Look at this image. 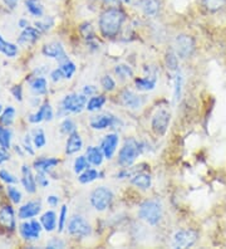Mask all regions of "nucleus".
Segmentation results:
<instances>
[{"mask_svg":"<svg viewBox=\"0 0 226 249\" xmlns=\"http://www.w3.org/2000/svg\"><path fill=\"white\" fill-rule=\"evenodd\" d=\"M25 6H27V10L30 16L35 17V18H42L44 14V8H43L40 0H25Z\"/></svg>","mask_w":226,"mask_h":249,"instance_id":"27","label":"nucleus"},{"mask_svg":"<svg viewBox=\"0 0 226 249\" xmlns=\"http://www.w3.org/2000/svg\"><path fill=\"white\" fill-rule=\"evenodd\" d=\"M0 52L3 53L4 55H6V57L14 58L18 55L19 49L18 46H15V44L10 42H6L3 36H0Z\"/></svg>","mask_w":226,"mask_h":249,"instance_id":"28","label":"nucleus"},{"mask_svg":"<svg viewBox=\"0 0 226 249\" xmlns=\"http://www.w3.org/2000/svg\"><path fill=\"white\" fill-rule=\"evenodd\" d=\"M4 4H5L6 6H9L10 9H14L15 6H17V3H18L19 0H3Z\"/></svg>","mask_w":226,"mask_h":249,"instance_id":"57","label":"nucleus"},{"mask_svg":"<svg viewBox=\"0 0 226 249\" xmlns=\"http://www.w3.org/2000/svg\"><path fill=\"white\" fill-rule=\"evenodd\" d=\"M33 139H32V136L30 135H27V136L24 137V143H23V149H24V151L27 152L28 155H32L33 156L34 154H35V151H34V149L35 147H33Z\"/></svg>","mask_w":226,"mask_h":249,"instance_id":"48","label":"nucleus"},{"mask_svg":"<svg viewBox=\"0 0 226 249\" xmlns=\"http://www.w3.org/2000/svg\"><path fill=\"white\" fill-rule=\"evenodd\" d=\"M15 119V108L13 106H8L4 108V111L0 115V124H3L5 127L12 126Z\"/></svg>","mask_w":226,"mask_h":249,"instance_id":"30","label":"nucleus"},{"mask_svg":"<svg viewBox=\"0 0 226 249\" xmlns=\"http://www.w3.org/2000/svg\"><path fill=\"white\" fill-rule=\"evenodd\" d=\"M101 85H102V87L104 91L111 92L116 89L115 79L112 78L111 76H103L102 79H101Z\"/></svg>","mask_w":226,"mask_h":249,"instance_id":"46","label":"nucleus"},{"mask_svg":"<svg viewBox=\"0 0 226 249\" xmlns=\"http://www.w3.org/2000/svg\"><path fill=\"white\" fill-rule=\"evenodd\" d=\"M10 146H12V131L0 124V147L8 151Z\"/></svg>","mask_w":226,"mask_h":249,"instance_id":"29","label":"nucleus"},{"mask_svg":"<svg viewBox=\"0 0 226 249\" xmlns=\"http://www.w3.org/2000/svg\"><path fill=\"white\" fill-rule=\"evenodd\" d=\"M175 52L176 55L181 59L190 58L195 52V40L192 36L186 34H180L175 39Z\"/></svg>","mask_w":226,"mask_h":249,"instance_id":"6","label":"nucleus"},{"mask_svg":"<svg viewBox=\"0 0 226 249\" xmlns=\"http://www.w3.org/2000/svg\"><path fill=\"white\" fill-rule=\"evenodd\" d=\"M42 229L43 225L40 223V220L38 222V220L32 219L30 222L21 223L20 227H19V234H20V237L24 240L32 242V240L39 239Z\"/></svg>","mask_w":226,"mask_h":249,"instance_id":"9","label":"nucleus"},{"mask_svg":"<svg viewBox=\"0 0 226 249\" xmlns=\"http://www.w3.org/2000/svg\"><path fill=\"white\" fill-rule=\"evenodd\" d=\"M170 121H171V115H170L169 111L158 109L154 115V117H152L151 127H152V130H154V132L157 136H163L167 128H169Z\"/></svg>","mask_w":226,"mask_h":249,"instance_id":"10","label":"nucleus"},{"mask_svg":"<svg viewBox=\"0 0 226 249\" xmlns=\"http://www.w3.org/2000/svg\"><path fill=\"white\" fill-rule=\"evenodd\" d=\"M6 194H8V197H9V200L13 204H20L21 199H23V195H21L20 190L18 188H15L14 185H8V188H6Z\"/></svg>","mask_w":226,"mask_h":249,"instance_id":"36","label":"nucleus"},{"mask_svg":"<svg viewBox=\"0 0 226 249\" xmlns=\"http://www.w3.org/2000/svg\"><path fill=\"white\" fill-rule=\"evenodd\" d=\"M98 177H100V174H98L97 170H94V169H86L83 173H81L78 180L82 184H89V182L94 181Z\"/></svg>","mask_w":226,"mask_h":249,"instance_id":"33","label":"nucleus"},{"mask_svg":"<svg viewBox=\"0 0 226 249\" xmlns=\"http://www.w3.org/2000/svg\"><path fill=\"white\" fill-rule=\"evenodd\" d=\"M104 104H105L104 96H93V97H90L89 101L87 102L86 109H88V111H90V112H94V111H98V109L102 108Z\"/></svg>","mask_w":226,"mask_h":249,"instance_id":"31","label":"nucleus"},{"mask_svg":"<svg viewBox=\"0 0 226 249\" xmlns=\"http://www.w3.org/2000/svg\"><path fill=\"white\" fill-rule=\"evenodd\" d=\"M67 220H68V208H67V205H63L60 208L59 218H58V231L59 233H62L66 228Z\"/></svg>","mask_w":226,"mask_h":249,"instance_id":"41","label":"nucleus"},{"mask_svg":"<svg viewBox=\"0 0 226 249\" xmlns=\"http://www.w3.org/2000/svg\"><path fill=\"white\" fill-rule=\"evenodd\" d=\"M181 89H182V76H181L180 73H177L175 78V92H174L175 102H177L181 98Z\"/></svg>","mask_w":226,"mask_h":249,"instance_id":"47","label":"nucleus"},{"mask_svg":"<svg viewBox=\"0 0 226 249\" xmlns=\"http://www.w3.org/2000/svg\"><path fill=\"white\" fill-rule=\"evenodd\" d=\"M87 96L78 93L67 94L60 102V107L58 109V116L70 115V113H81L87 106Z\"/></svg>","mask_w":226,"mask_h":249,"instance_id":"2","label":"nucleus"},{"mask_svg":"<svg viewBox=\"0 0 226 249\" xmlns=\"http://www.w3.org/2000/svg\"><path fill=\"white\" fill-rule=\"evenodd\" d=\"M4 111V107H3V105L0 104V115H1V112H3Z\"/></svg>","mask_w":226,"mask_h":249,"instance_id":"60","label":"nucleus"},{"mask_svg":"<svg viewBox=\"0 0 226 249\" xmlns=\"http://www.w3.org/2000/svg\"><path fill=\"white\" fill-rule=\"evenodd\" d=\"M0 180L3 182H5V184H8V185L18 184V179H17L13 174H10L9 171L5 170V169H1V170H0Z\"/></svg>","mask_w":226,"mask_h":249,"instance_id":"45","label":"nucleus"},{"mask_svg":"<svg viewBox=\"0 0 226 249\" xmlns=\"http://www.w3.org/2000/svg\"><path fill=\"white\" fill-rule=\"evenodd\" d=\"M64 247H66V243H64L63 240L58 239V238H52L48 243H47V248H51V249L64 248Z\"/></svg>","mask_w":226,"mask_h":249,"instance_id":"51","label":"nucleus"},{"mask_svg":"<svg viewBox=\"0 0 226 249\" xmlns=\"http://www.w3.org/2000/svg\"><path fill=\"white\" fill-rule=\"evenodd\" d=\"M40 223H42L44 231H55V228H57V214H55L53 210L45 212V213L40 216Z\"/></svg>","mask_w":226,"mask_h":249,"instance_id":"24","label":"nucleus"},{"mask_svg":"<svg viewBox=\"0 0 226 249\" xmlns=\"http://www.w3.org/2000/svg\"><path fill=\"white\" fill-rule=\"evenodd\" d=\"M35 180L38 186H40V188H47L49 184L48 178L45 177V173H43V171H38V173H36Z\"/></svg>","mask_w":226,"mask_h":249,"instance_id":"49","label":"nucleus"},{"mask_svg":"<svg viewBox=\"0 0 226 249\" xmlns=\"http://www.w3.org/2000/svg\"><path fill=\"white\" fill-rule=\"evenodd\" d=\"M83 146V141H82L81 135L74 131L73 134L68 135V140L66 143V152L68 155H73L75 152H78Z\"/></svg>","mask_w":226,"mask_h":249,"instance_id":"21","label":"nucleus"},{"mask_svg":"<svg viewBox=\"0 0 226 249\" xmlns=\"http://www.w3.org/2000/svg\"><path fill=\"white\" fill-rule=\"evenodd\" d=\"M162 205L158 200L151 199V200L143 201L139 205V216L150 225L158 224L161 222V219H162Z\"/></svg>","mask_w":226,"mask_h":249,"instance_id":"3","label":"nucleus"},{"mask_svg":"<svg viewBox=\"0 0 226 249\" xmlns=\"http://www.w3.org/2000/svg\"><path fill=\"white\" fill-rule=\"evenodd\" d=\"M47 203H48L52 208L57 207L58 204H59V197H58L57 195H49V196L47 197Z\"/></svg>","mask_w":226,"mask_h":249,"instance_id":"55","label":"nucleus"},{"mask_svg":"<svg viewBox=\"0 0 226 249\" xmlns=\"http://www.w3.org/2000/svg\"><path fill=\"white\" fill-rule=\"evenodd\" d=\"M139 5L147 17H156L161 10L160 0H139Z\"/></svg>","mask_w":226,"mask_h":249,"instance_id":"20","label":"nucleus"},{"mask_svg":"<svg viewBox=\"0 0 226 249\" xmlns=\"http://www.w3.org/2000/svg\"><path fill=\"white\" fill-rule=\"evenodd\" d=\"M30 91L35 96H44L48 92V83L43 76H36L30 81Z\"/></svg>","mask_w":226,"mask_h":249,"instance_id":"22","label":"nucleus"},{"mask_svg":"<svg viewBox=\"0 0 226 249\" xmlns=\"http://www.w3.org/2000/svg\"><path fill=\"white\" fill-rule=\"evenodd\" d=\"M166 66L170 71L175 72V71H178V59L176 53L169 52L166 54Z\"/></svg>","mask_w":226,"mask_h":249,"instance_id":"42","label":"nucleus"},{"mask_svg":"<svg viewBox=\"0 0 226 249\" xmlns=\"http://www.w3.org/2000/svg\"><path fill=\"white\" fill-rule=\"evenodd\" d=\"M139 152H141V145L139 141H136L135 139H127L118 154V164L123 167L131 166L136 159L139 158Z\"/></svg>","mask_w":226,"mask_h":249,"instance_id":"4","label":"nucleus"},{"mask_svg":"<svg viewBox=\"0 0 226 249\" xmlns=\"http://www.w3.org/2000/svg\"><path fill=\"white\" fill-rule=\"evenodd\" d=\"M157 82V74H150V76L145 77V78H135V85L137 89L139 91H152L156 87Z\"/></svg>","mask_w":226,"mask_h":249,"instance_id":"23","label":"nucleus"},{"mask_svg":"<svg viewBox=\"0 0 226 249\" xmlns=\"http://www.w3.org/2000/svg\"><path fill=\"white\" fill-rule=\"evenodd\" d=\"M28 121L30 122V124H40L42 121H45V105L43 104L42 106L39 107V109L36 111V112L32 113V115H29V117H28Z\"/></svg>","mask_w":226,"mask_h":249,"instance_id":"38","label":"nucleus"},{"mask_svg":"<svg viewBox=\"0 0 226 249\" xmlns=\"http://www.w3.org/2000/svg\"><path fill=\"white\" fill-rule=\"evenodd\" d=\"M118 141H120V137L117 134H109L103 139L102 143H101V150L103 151V155L105 159H112L115 155L116 149H117Z\"/></svg>","mask_w":226,"mask_h":249,"instance_id":"17","label":"nucleus"},{"mask_svg":"<svg viewBox=\"0 0 226 249\" xmlns=\"http://www.w3.org/2000/svg\"><path fill=\"white\" fill-rule=\"evenodd\" d=\"M81 34L83 36V38H85L86 40H88V43H90L92 40H94V38H96L93 28H92V25H90L89 23H85V24L81 25Z\"/></svg>","mask_w":226,"mask_h":249,"instance_id":"40","label":"nucleus"},{"mask_svg":"<svg viewBox=\"0 0 226 249\" xmlns=\"http://www.w3.org/2000/svg\"><path fill=\"white\" fill-rule=\"evenodd\" d=\"M115 73L117 74L120 78L124 79V78H131L133 77V71L130 66H127V64H118L115 67Z\"/></svg>","mask_w":226,"mask_h":249,"instance_id":"37","label":"nucleus"},{"mask_svg":"<svg viewBox=\"0 0 226 249\" xmlns=\"http://www.w3.org/2000/svg\"><path fill=\"white\" fill-rule=\"evenodd\" d=\"M60 70L63 71V74H64V79H70L72 78V76L74 74L75 70H77V67H75V64L73 63V62L68 61L66 62V63H62L59 66Z\"/></svg>","mask_w":226,"mask_h":249,"instance_id":"43","label":"nucleus"},{"mask_svg":"<svg viewBox=\"0 0 226 249\" xmlns=\"http://www.w3.org/2000/svg\"><path fill=\"white\" fill-rule=\"evenodd\" d=\"M202 5L209 12H217L226 5V0H201Z\"/></svg>","mask_w":226,"mask_h":249,"instance_id":"34","label":"nucleus"},{"mask_svg":"<svg viewBox=\"0 0 226 249\" xmlns=\"http://www.w3.org/2000/svg\"><path fill=\"white\" fill-rule=\"evenodd\" d=\"M9 160V154L6 152V150L1 149L0 147V165L3 164V162H5V161Z\"/></svg>","mask_w":226,"mask_h":249,"instance_id":"56","label":"nucleus"},{"mask_svg":"<svg viewBox=\"0 0 226 249\" xmlns=\"http://www.w3.org/2000/svg\"><path fill=\"white\" fill-rule=\"evenodd\" d=\"M42 54L44 55V57L53 58V59L59 62V64L66 63V62L70 61L66 51H64L63 46L58 42H51L44 44V46L42 47Z\"/></svg>","mask_w":226,"mask_h":249,"instance_id":"11","label":"nucleus"},{"mask_svg":"<svg viewBox=\"0 0 226 249\" xmlns=\"http://www.w3.org/2000/svg\"><path fill=\"white\" fill-rule=\"evenodd\" d=\"M122 1H123V3H126V4L131 3V0H122Z\"/></svg>","mask_w":226,"mask_h":249,"instance_id":"62","label":"nucleus"},{"mask_svg":"<svg viewBox=\"0 0 226 249\" xmlns=\"http://www.w3.org/2000/svg\"><path fill=\"white\" fill-rule=\"evenodd\" d=\"M131 182L133 185L137 186V188L142 189V190H147L151 188V184H152V178L145 173H137L135 174L131 179Z\"/></svg>","mask_w":226,"mask_h":249,"instance_id":"25","label":"nucleus"},{"mask_svg":"<svg viewBox=\"0 0 226 249\" xmlns=\"http://www.w3.org/2000/svg\"><path fill=\"white\" fill-rule=\"evenodd\" d=\"M103 151L101 147H96V146H89L87 149V159L89 161V164L94 165V166H100L103 162Z\"/></svg>","mask_w":226,"mask_h":249,"instance_id":"26","label":"nucleus"},{"mask_svg":"<svg viewBox=\"0 0 226 249\" xmlns=\"http://www.w3.org/2000/svg\"><path fill=\"white\" fill-rule=\"evenodd\" d=\"M199 239V233L193 229H184V231H176L174 235V243L175 248H190Z\"/></svg>","mask_w":226,"mask_h":249,"instance_id":"8","label":"nucleus"},{"mask_svg":"<svg viewBox=\"0 0 226 249\" xmlns=\"http://www.w3.org/2000/svg\"><path fill=\"white\" fill-rule=\"evenodd\" d=\"M97 93L96 86H85L83 87V94L85 96H94Z\"/></svg>","mask_w":226,"mask_h":249,"instance_id":"54","label":"nucleus"},{"mask_svg":"<svg viewBox=\"0 0 226 249\" xmlns=\"http://www.w3.org/2000/svg\"><path fill=\"white\" fill-rule=\"evenodd\" d=\"M32 139H33V145L35 149H42V147L45 146V143H47L45 134L42 128H36V130H34L33 135H32Z\"/></svg>","mask_w":226,"mask_h":249,"instance_id":"32","label":"nucleus"},{"mask_svg":"<svg viewBox=\"0 0 226 249\" xmlns=\"http://www.w3.org/2000/svg\"><path fill=\"white\" fill-rule=\"evenodd\" d=\"M10 92H12L13 97H14L15 100L19 101V102H21V101H23V87H21L20 85L13 86L12 89H10Z\"/></svg>","mask_w":226,"mask_h":249,"instance_id":"50","label":"nucleus"},{"mask_svg":"<svg viewBox=\"0 0 226 249\" xmlns=\"http://www.w3.org/2000/svg\"><path fill=\"white\" fill-rule=\"evenodd\" d=\"M126 14L120 8H108L100 17V31L104 38H115L121 32Z\"/></svg>","mask_w":226,"mask_h":249,"instance_id":"1","label":"nucleus"},{"mask_svg":"<svg viewBox=\"0 0 226 249\" xmlns=\"http://www.w3.org/2000/svg\"><path fill=\"white\" fill-rule=\"evenodd\" d=\"M59 164V160L55 158H38L34 160L33 166L36 171H43V173H49Z\"/></svg>","mask_w":226,"mask_h":249,"instance_id":"19","label":"nucleus"},{"mask_svg":"<svg viewBox=\"0 0 226 249\" xmlns=\"http://www.w3.org/2000/svg\"><path fill=\"white\" fill-rule=\"evenodd\" d=\"M68 233L73 237L85 238L90 235L92 229H90V225L88 224L87 220L83 216L74 215L73 218H70V223H68Z\"/></svg>","mask_w":226,"mask_h":249,"instance_id":"7","label":"nucleus"},{"mask_svg":"<svg viewBox=\"0 0 226 249\" xmlns=\"http://www.w3.org/2000/svg\"><path fill=\"white\" fill-rule=\"evenodd\" d=\"M0 227L10 231H15L17 228V218L12 205L5 204L0 207Z\"/></svg>","mask_w":226,"mask_h":249,"instance_id":"13","label":"nucleus"},{"mask_svg":"<svg viewBox=\"0 0 226 249\" xmlns=\"http://www.w3.org/2000/svg\"><path fill=\"white\" fill-rule=\"evenodd\" d=\"M104 3H113V1H116V0H103Z\"/></svg>","mask_w":226,"mask_h":249,"instance_id":"61","label":"nucleus"},{"mask_svg":"<svg viewBox=\"0 0 226 249\" xmlns=\"http://www.w3.org/2000/svg\"><path fill=\"white\" fill-rule=\"evenodd\" d=\"M121 124H122V122H121L117 117H115V116L112 115L93 116L89 121L90 127L94 128V130H104V128L107 127L116 128L118 127Z\"/></svg>","mask_w":226,"mask_h":249,"instance_id":"12","label":"nucleus"},{"mask_svg":"<svg viewBox=\"0 0 226 249\" xmlns=\"http://www.w3.org/2000/svg\"><path fill=\"white\" fill-rule=\"evenodd\" d=\"M21 185L25 189V192L29 194H34L36 192V180L35 175L32 171V167L28 165H23L21 166Z\"/></svg>","mask_w":226,"mask_h":249,"instance_id":"15","label":"nucleus"},{"mask_svg":"<svg viewBox=\"0 0 226 249\" xmlns=\"http://www.w3.org/2000/svg\"><path fill=\"white\" fill-rule=\"evenodd\" d=\"M40 32L35 27H28L23 29L18 38V44H34L36 40H39Z\"/></svg>","mask_w":226,"mask_h":249,"instance_id":"18","label":"nucleus"},{"mask_svg":"<svg viewBox=\"0 0 226 249\" xmlns=\"http://www.w3.org/2000/svg\"><path fill=\"white\" fill-rule=\"evenodd\" d=\"M89 167V161H88L87 156H79L75 159L74 161V173L81 174Z\"/></svg>","mask_w":226,"mask_h":249,"instance_id":"39","label":"nucleus"},{"mask_svg":"<svg viewBox=\"0 0 226 249\" xmlns=\"http://www.w3.org/2000/svg\"><path fill=\"white\" fill-rule=\"evenodd\" d=\"M113 197H115V195L108 188L100 186V188L94 189L90 194V204L98 212H104L105 209L111 207Z\"/></svg>","mask_w":226,"mask_h":249,"instance_id":"5","label":"nucleus"},{"mask_svg":"<svg viewBox=\"0 0 226 249\" xmlns=\"http://www.w3.org/2000/svg\"><path fill=\"white\" fill-rule=\"evenodd\" d=\"M42 210V203L40 200H30L23 204L18 210V216L21 220H29L35 218Z\"/></svg>","mask_w":226,"mask_h":249,"instance_id":"14","label":"nucleus"},{"mask_svg":"<svg viewBox=\"0 0 226 249\" xmlns=\"http://www.w3.org/2000/svg\"><path fill=\"white\" fill-rule=\"evenodd\" d=\"M44 105H45V121H52V120H53V117H54L53 108H52V106L49 102H44Z\"/></svg>","mask_w":226,"mask_h":249,"instance_id":"53","label":"nucleus"},{"mask_svg":"<svg viewBox=\"0 0 226 249\" xmlns=\"http://www.w3.org/2000/svg\"><path fill=\"white\" fill-rule=\"evenodd\" d=\"M14 150L19 156H24L25 151H24V149H23V147H20V146H14Z\"/></svg>","mask_w":226,"mask_h":249,"instance_id":"59","label":"nucleus"},{"mask_svg":"<svg viewBox=\"0 0 226 249\" xmlns=\"http://www.w3.org/2000/svg\"><path fill=\"white\" fill-rule=\"evenodd\" d=\"M120 100L121 104L123 105L124 107L131 109L139 108L142 106V104H143V100H142L141 96L136 94L135 92L130 91V89H123V91L121 92Z\"/></svg>","mask_w":226,"mask_h":249,"instance_id":"16","label":"nucleus"},{"mask_svg":"<svg viewBox=\"0 0 226 249\" xmlns=\"http://www.w3.org/2000/svg\"><path fill=\"white\" fill-rule=\"evenodd\" d=\"M35 28L40 33H45V32L51 31L52 27L54 25V19L52 18V17H45L43 20L35 21Z\"/></svg>","mask_w":226,"mask_h":249,"instance_id":"35","label":"nucleus"},{"mask_svg":"<svg viewBox=\"0 0 226 249\" xmlns=\"http://www.w3.org/2000/svg\"><path fill=\"white\" fill-rule=\"evenodd\" d=\"M64 78V74H63V71L60 70V67L55 68L54 71H52L51 72V79L53 81V82H59V81H62V79Z\"/></svg>","mask_w":226,"mask_h":249,"instance_id":"52","label":"nucleus"},{"mask_svg":"<svg viewBox=\"0 0 226 249\" xmlns=\"http://www.w3.org/2000/svg\"><path fill=\"white\" fill-rule=\"evenodd\" d=\"M75 127H77V126H75V124L73 122V120L66 119L62 122V124H60V132L64 135H70L74 132Z\"/></svg>","mask_w":226,"mask_h":249,"instance_id":"44","label":"nucleus"},{"mask_svg":"<svg viewBox=\"0 0 226 249\" xmlns=\"http://www.w3.org/2000/svg\"><path fill=\"white\" fill-rule=\"evenodd\" d=\"M18 25H19V28H21V29H25V28L29 27V21H28V19L21 18L20 20L18 21Z\"/></svg>","mask_w":226,"mask_h":249,"instance_id":"58","label":"nucleus"}]
</instances>
